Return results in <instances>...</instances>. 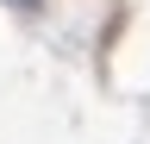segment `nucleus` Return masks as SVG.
<instances>
[{
    "label": "nucleus",
    "instance_id": "f257e3e1",
    "mask_svg": "<svg viewBox=\"0 0 150 144\" xmlns=\"http://www.w3.org/2000/svg\"><path fill=\"white\" fill-rule=\"evenodd\" d=\"M6 6H25V13H38V6H44V0H6Z\"/></svg>",
    "mask_w": 150,
    "mask_h": 144
}]
</instances>
